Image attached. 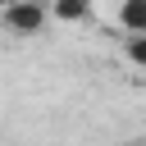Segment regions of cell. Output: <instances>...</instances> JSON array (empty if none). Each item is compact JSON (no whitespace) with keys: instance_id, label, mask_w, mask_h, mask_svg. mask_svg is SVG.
<instances>
[{"instance_id":"obj_1","label":"cell","mask_w":146,"mask_h":146,"mask_svg":"<svg viewBox=\"0 0 146 146\" xmlns=\"http://www.w3.org/2000/svg\"><path fill=\"white\" fill-rule=\"evenodd\" d=\"M46 18H50V5H41V0H14L0 9V23L9 36H41Z\"/></svg>"},{"instance_id":"obj_2","label":"cell","mask_w":146,"mask_h":146,"mask_svg":"<svg viewBox=\"0 0 146 146\" xmlns=\"http://www.w3.org/2000/svg\"><path fill=\"white\" fill-rule=\"evenodd\" d=\"M114 23H119L123 32H146V0H119Z\"/></svg>"},{"instance_id":"obj_3","label":"cell","mask_w":146,"mask_h":146,"mask_svg":"<svg viewBox=\"0 0 146 146\" xmlns=\"http://www.w3.org/2000/svg\"><path fill=\"white\" fill-rule=\"evenodd\" d=\"M50 18H59V23H87L91 18V0H55Z\"/></svg>"},{"instance_id":"obj_4","label":"cell","mask_w":146,"mask_h":146,"mask_svg":"<svg viewBox=\"0 0 146 146\" xmlns=\"http://www.w3.org/2000/svg\"><path fill=\"white\" fill-rule=\"evenodd\" d=\"M123 59L146 73V32H123Z\"/></svg>"}]
</instances>
